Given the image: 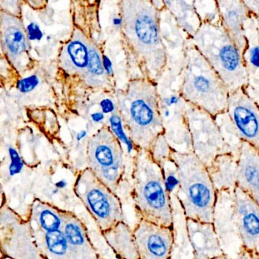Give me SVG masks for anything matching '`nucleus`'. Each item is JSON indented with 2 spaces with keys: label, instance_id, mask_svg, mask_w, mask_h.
Segmentation results:
<instances>
[{
  "label": "nucleus",
  "instance_id": "nucleus-30",
  "mask_svg": "<svg viewBox=\"0 0 259 259\" xmlns=\"http://www.w3.org/2000/svg\"><path fill=\"white\" fill-rule=\"evenodd\" d=\"M28 33H29L30 37L33 40L37 39L41 36V32L39 30L38 27L35 24H31L28 28Z\"/></svg>",
  "mask_w": 259,
  "mask_h": 259
},
{
  "label": "nucleus",
  "instance_id": "nucleus-14",
  "mask_svg": "<svg viewBox=\"0 0 259 259\" xmlns=\"http://www.w3.org/2000/svg\"><path fill=\"white\" fill-rule=\"evenodd\" d=\"M133 231L139 259L169 258L174 246V227L140 219Z\"/></svg>",
  "mask_w": 259,
  "mask_h": 259
},
{
  "label": "nucleus",
  "instance_id": "nucleus-15",
  "mask_svg": "<svg viewBox=\"0 0 259 259\" xmlns=\"http://www.w3.org/2000/svg\"><path fill=\"white\" fill-rule=\"evenodd\" d=\"M233 210L242 247L259 253V203L243 191H233Z\"/></svg>",
  "mask_w": 259,
  "mask_h": 259
},
{
  "label": "nucleus",
  "instance_id": "nucleus-27",
  "mask_svg": "<svg viewBox=\"0 0 259 259\" xmlns=\"http://www.w3.org/2000/svg\"><path fill=\"white\" fill-rule=\"evenodd\" d=\"M37 84H38V78L33 75L21 80L19 83V89L22 93H28L31 92Z\"/></svg>",
  "mask_w": 259,
  "mask_h": 259
},
{
  "label": "nucleus",
  "instance_id": "nucleus-17",
  "mask_svg": "<svg viewBox=\"0 0 259 259\" xmlns=\"http://www.w3.org/2000/svg\"><path fill=\"white\" fill-rule=\"evenodd\" d=\"M216 3L221 26L243 55L246 47L244 22L249 16V11L240 0H221Z\"/></svg>",
  "mask_w": 259,
  "mask_h": 259
},
{
  "label": "nucleus",
  "instance_id": "nucleus-23",
  "mask_svg": "<svg viewBox=\"0 0 259 259\" xmlns=\"http://www.w3.org/2000/svg\"><path fill=\"white\" fill-rule=\"evenodd\" d=\"M101 235L119 259H139L133 230L125 221L118 223Z\"/></svg>",
  "mask_w": 259,
  "mask_h": 259
},
{
  "label": "nucleus",
  "instance_id": "nucleus-22",
  "mask_svg": "<svg viewBox=\"0 0 259 259\" xmlns=\"http://www.w3.org/2000/svg\"><path fill=\"white\" fill-rule=\"evenodd\" d=\"M93 45L81 32L75 33L62 54L63 67L85 76Z\"/></svg>",
  "mask_w": 259,
  "mask_h": 259
},
{
  "label": "nucleus",
  "instance_id": "nucleus-4",
  "mask_svg": "<svg viewBox=\"0 0 259 259\" xmlns=\"http://www.w3.org/2000/svg\"><path fill=\"white\" fill-rule=\"evenodd\" d=\"M133 198L140 216L153 224L174 227V217L164 169L149 151L136 149L133 160Z\"/></svg>",
  "mask_w": 259,
  "mask_h": 259
},
{
  "label": "nucleus",
  "instance_id": "nucleus-34",
  "mask_svg": "<svg viewBox=\"0 0 259 259\" xmlns=\"http://www.w3.org/2000/svg\"><path fill=\"white\" fill-rule=\"evenodd\" d=\"M100 259H104V258H103V257H100Z\"/></svg>",
  "mask_w": 259,
  "mask_h": 259
},
{
  "label": "nucleus",
  "instance_id": "nucleus-20",
  "mask_svg": "<svg viewBox=\"0 0 259 259\" xmlns=\"http://www.w3.org/2000/svg\"><path fill=\"white\" fill-rule=\"evenodd\" d=\"M0 32L4 50L10 61L19 63L28 48L26 34L19 19L5 13H0Z\"/></svg>",
  "mask_w": 259,
  "mask_h": 259
},
{
  "label": "nucleus",
  "instance_id": "nucleus-5",
  "mask_svg": "<svg viewBox=\"0 0 259 259\" xmlns=\"http://www.w3.org/2000/svg\"><path fill=\"white\" fill-rule=\"evenodd\" d=\"M180 78V95L186 103L212 117L227 111L228 89L191 40L186 47Z\"/></svg>",
  "mask_w": 259,
  "mask_h": 259
},
{
  "label": "nucleus",
  "instance_id": "nucleus-7",
  "mask_svg": "<svg viewBox=\"0 0 259 259\" xmlns=\"http://www.w3.org/2000/svg\"><path fill=\"white\" fill-rule=\"evenodd\" d=\"M164 136L172 151L192 152L185 111L186 102L180 92V75L165 70L157 84Z\"/></svg>",
  "mask_w": 259,
  "mask_h": 259
},
{
  "label": "nucleus",
  "instance_id": "nucleus-28",
  "mask_svg": "<svg viewBox=\"0 0 259 259\" xmlns=\"http://www.w3.org/2000/svg\"><path fill=\"white\" fill-rule=\"evenodd\" d=\"M236 259H259V253L248 251L241 247L240 251Z\"/></svg>",
  "mask_w": 259,
  "mask_h": 259
},
{
  "label": "nucleus",
  "instance_id": "nucleus-12",
  "mask_svg": "<svg viewBox=\"0 0 259 259\" xmlns=\"http://www.w3.org/2000/svg\"><path fill=\"white\" fill-rule=\"evenodd\" d=\"M0 249L6 258L45 259L36 245L29 221L7 203L0 208Z\"/></svg>",
  "mask_w": 259,
  "mask_h": 259
},
{
  "label": "nucleus",
  "instance_id": "nucleus-8",
  "mask_svg": "<svg viewBox=\"0 0 259 259\" xmlns=\"http://www.w3.org/2000/svg\"><path fill=\"white\" fill-rule=\"evenodd\" d=\"M64 210L34 198L28 221L33 236L45 259H75L63 231Z\"/></svg>",
  "mask_w": 259,
  "mask_h": 259
},
{
  "label": "nucleus",
  "instance_id": "nucleus-1",
  "mask_svg": "<svg viewBox=\"0 0 259 259\" xmlns=\"http://www.w3.org/2000/svg\"><path fill=\"white\" fill-rule=\"evenodd\" d=\"M121 35L137 62L144 78L157 84L166 68V56L160 28V11L153 1L119 2Z\"/></svg>",
  "mask_w": 259,
  "mask_h": 259
},
{
  "label": "nucleus",
  "instance_id": "nucleus-3",
  "mask_svg": "<svg viewBox=\"0 0 259 259\" xmlns=\"http://www.w3.org/2000/svg\"><path fill=\"white\" fill-rule=\"evenodd\" d=\"M171 162L176 168L177 197L187 221L213 224L217 192L207 167L192 152L171 151Z\"/></svg>",
  "mask_w": 259,
  "mask_h": 259
},
{
  "label": "nucleus",
  "instance_id": "nucleus-16",
  "mask_svg": "<svg viewBox=\"0 0 259 259\" xmlns=\"http://www.w3.org/2000/svg\"><path fill=\"white\" fill-rule=\"evenodd\" d=\"M246 47L242 55L248 76V85L244 90L258 104V16L250 13L244 22Z\"/></svg>",
  "mask_w": 259,
  "mask_h": 259
},
{
  "label": "nucleus",
  "instance_id": "nucleus-11",
  "mask_svg": "<svg viewBox=\"0 0 259 259\" xmlns=\"http://www.w3.org/2000/svg\"><path fill=\"white\" fill-rule=\"evenodd\" d=\"M192 152L208 167L215 157L230 153L213 117L186 103L185 111Z\"/></svg>",
  "mask_w": 259,
  "mask_h": 259
},
{
  "label": "nucleus",
  "instance_id": "nucleus-18",
  "mask_svg": "<svg viewBox=\"0 0 259 259\" xmlns=\"http://www.w3.org/2000/svg\"><path fill=\"white\" fill-rule=\"evenodd\" d=\"M236 187L259 203L258 149L245 142L238 154Z\"/></svg>",
  "mask_w": 259,
  "mask_h": 259
},
{
  "label": "nucleus",
  "instance_id": "nucleus-25",
  "mask_svg": "<svg viewBox=\"0 0 259 259\" xmlns=\"http://www.w3.org/2000/svg\"><path fill=\"white\" fill-rule=\"evenodd\" d=\"M213 119L219 128L224 142L230 149V153L237 157L242 141L235 130L227 112L218 115Z\"/></svg>",
  "mask_w": 259,
  "mask_h": 259
},
{
  "label": "nucleus",
  "instance_id": "nucleus-13",
  "mask_svg": "<svg viewBox=\"0 0 259 259\" xmlns=\"http://www.w3.org/2000/svg\"><path fill=\"white\" fill-rule=\"evenodd\" d=\"M226 112L241 140L259 149L258 104L238 89L229 94Z\"/></svg>",
  "mask_w": 259,
  "mask_h": 259
},
{
  "label": "nucleus",
  "instance_id": "nucleus-33",
  "mask_svg": "<svg viewBox=\"0 0 259 259\" xmlns=\"http://www.w3.org/2000/svg\"><path fill=\"white\" fill-rule=\"evenodd\" d=\"M0 259H6L5 256L3 254L2 251L0 249Z\"/></svg>",
  "mask_w": 259,
  "mask_h": 259
},
{
  "label": "nucleus",
  "instance_id": "nucleus-32",
  "mask_svg": "<svg viewBox=\"0 0 259 259\" xmlns=\"http://www.w3.org/2000/svg\"><path fill=\"white\" fill-rule=\"evenodd\" d=\"M208 259H231L230 258V256L227 255V254H224V253L221 252L220 254H216V255L213 256V257H210V258Z\"/></svg>",
  "mask_w": 259,
  "mask_h": 259
},
{
  "label": "nucleus",
  "instance_id": "nucleus-2",
  "mask_svg": "<svg viewBox=\"0 0 259 259\" xmlns=\"http://www.w3.org/2000/svg\"><path fill=\"white\" fill-rule=\"evenodd\" d=\"M116 98L128 139L136 149L149 151L156 139L164 135L157 85L144 77L133 78L116 92Z\"/></svg>",
  "mask_w": 259,
  "mask_h": 259
},
{
  "label": "nucleus",
  "instance_id": "nucleus-21",
  "mask_svg": "<svg viewBox=\"0 0 259 259\" xmlns=\"http://www.w3.org/2000/svg\"><path fill=\"white\" fill-rule=\"evenodd\" d=\"M236 169L237 157L231 153L215 157L207 169L217 193L220 192L233 193L236 187Z\"/></svg>",
  "mask_w": 259,
  "mask_h": 259
},
{
  "label": "nucleus",
  "instance_id": "nucleus-31",
  "mask_svg": "<svg viewBox=\"0 0 259 259\" xmlns=\"http://www.w3.org/2000/svg\"><path fill=\"white\" fill-rule=\"evenodd\" d=\"M7 197H6L2 183L0 182V208H1L4 204H7Z\"/></svg>",
  "mask_w": 259,
  "mask_h": 259
},
{
  "label": "nucleus",
  "instance_id": "nucleus-10",
  "mask_svg": "<svg viewBox=\"0 0 259 259\" xmlns=\"http://www.w3.org/2000/svg\"><path fill=\"white\" fill-rule=\"evenodd\" d=\"M88 167L116 193L125 174V156L119 139L109 127H103L89 142Z\"/></svg>",
  "mask_w": 259,
  "mask_h": 259
},
{
  "label": "nucleus",
  "instance_id": "nucleus-29",
  "mask_svg": "<svg viewBox=\"0 0 259 259\" xmlns=\"http://www.w3.org/2000/svg\"><path fill=\"white\" fill-rule=\"evenodd\" d=\"M244 5L245 6L250 13L258 16L259 1L258 0H251V1H243Z\"/></svg>",
  "mask_w": 259,
  "mask_h": 259
},
{
  "label": "nucleus",
  "instance_id": "nucleus-26",
  "mask_svg": "<svg viewBox=\"0 0 259 259\" xmlns=\"http://www.w3.org/2000/svg\"><path fill=\"white\" fill-rule=\"evenodd\" d=\"M171 151L172 149L163 134L156 139L149 150L151 157L163 169L169 160Z\"/></svg>",
  "mask_w": 259,
  "mask_h": 259
},
{
  "label": "nucleus",
  "instance_id": "nucleus-6",
  "mask_svg": "<svg viewBox=\"0 0 259 259\" xmlns=\"http://www.w3.org/2000/svg\"><path fill=\"white\" fill-rule=\"evenodd\" d=\"M190 40L222 80L230 93L247 87L248 76L242 55L221 23H201Z\"/></svg>",
  "mask_w": 259,
  "mask_h": 259
},
{
  "label": "nucleus",
  "instance_id": "nucleus-9",
  "mask_svg": "<svg viewBox=\"0 0 259 259\" xmlns=\"http://www.w3.org/2000/svg\"><path fill=\"white\" fill-rule=\"evenodd\" d=\"M73 189L101 233L124 221L123 210L119 197L100 181L89 168L79 172Z\"/></svg>",
  "mask_w": 259,
  "mask_h": 259
},
{
  "label": "nucleus",
  "instance_id": "nucleus-24",
  "mask_svg": "<svg viewBox=\"0 0 259 259\" xmlns=\"http://www.w3.org/2000/svg\"><path fill=\"white\" fill-rule=\"evenodd\" d=\"M163 4L175 19L177 25L189 38H192L201 25L194 7V1H164Z\"/></svg>",
  "mask_w": 259,
  "mask_h": 259
},
{
  "label": "nucleus",
  "instance_id": "nucleus-19",
  "mask_svg": "<svg viewBox=\"0 0 259 259\" xmlns=\"http://www.w3.org/2000/svg\"><path fill=\"white\" fill-rule=\"evenodd\" d=\"M63 231L74 258L100 259L85 225L73 212L64 210Z\"/></svg>",
  "mask_w": 259,
  "mask_h": 259
}]
</instances>
